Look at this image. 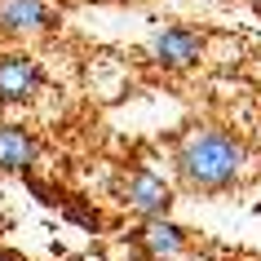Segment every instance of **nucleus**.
<instances>
[{
    "label": "nucleus",
    "instance_id": "obj_1",
    "mask_svg": "<svg viewBox=\"0 0 261 261\" xmlns=\"http://www.w3.org/2000/svg\"><path fill=\"white\" fill-rule=\"evenodd\" d=\"M173 177L191 195H226L248 177V142L226 124H191L173 142Z\"/></svg>",
    "mask_w": 261,
    "mask_h": 261
},
{
    "label": "nucleus",
    "instance_id": "obj_2",
    "mask_svg": "<svg viewBox=\"0 0 261 261\" xmlns=\"http://www.w3.org/2000/svg\"><path fill=\"white\" fill-rule=\"evenodd\" d=\"M115 199H120L133 217H168L177 191H173V181H164L151 164H128L120 177H115Z\"/></svg>",
    "mask_w": 261,
    "mask_h": 261
},
{
    "label": "nucleus",
    "instance_id": "obj_3",
    "mask_svg": "<svg viewBox=\"0 0 261 261\" xmlns=\"http://www.w3.org/2000/svg\"><path fill=\"white\" fill-rule=\"evenodd\" d=\"M208 49V36L191 22H168V27L151 31L146 40V62L160 71H191Z\"/></svg>",
    "mask_w": 261,
    "mask_h": 261
},
{
    "label": "nucleus",
    "instance_id": "obj_4",
    "mask_svg": "<svg viewBox=\"0 0 261 261\" xmlns=\"http://www.w3.org/2000/svg\"><path fill=\"white\" fill-rule=\"evenodd\" d=\"M128 244L146 261H177L191 248V230L173 217H138V226L128 230Z\"/></svg>",
    "mask_w": 261,
    "mask_h": 261
},
{
    "label": "nucleus",
    "instance_id": "obj_5",
    "mask_svg": "<svg viewBox=\"0 0 261 261\" xmlns=\"http://www.w3.org/2000/svg\"><path fill=\"white\" fill-rule=\"evenodd\" d=\"M44 89V67L22 49L0 54V107H22Z\"/></svg>",
    "mask_w": 261,
    "mask_h": 261
},
{
    "label": "nucleus",
    "instance_id": "obj_6",
    "mask_svg": "<svg viewBox=\"0 0 261 261\" xmlns=\"http://www.w3.org/2000/svg\"><path fill=\"white\" fill-rule=\"evenodd\" d=\"M54 27H58L54 0H0V36L27 40V36H44Z\"/></svg>",
    "mask_w": 261,
    "mask_h": 261
},
{
    "label": "nucleus",
    "instance_id": "obj_7",
    "mask_svg": "<svg viewBox=\"0 0 261 261\" xmlns=\"http://www.w3.org/2000/svg\"><path fill=\"white\" fill-rule=\"evenodd\" d=\"M40 160V138L22 124H0V173H22L27 177Z\"/></svg>",
    "mask_w": 261,
    "mask_h": 261
},
{
    "label": "nucleus",
    "instance_id": "obj_8",
    "mask_svg": "<svg viewBox=\"0 0 261 261\" xmlns=\"http://www.w3.org/2000/svg\"><path fill=\"white\" fill-rule=\"evenodd\" d=\"M62 213H67L75 226H84V230H102V217H97V208H84L80 199H62Z\"/></svg>",
    "mask_w": 261,
    "mask_h": 261
},
{
    "label": "nucleus",
    "instance_id": "obj_9",
    "mask_svg": "<svg viewBox=\"0 0 261 261\" xmlns=\"http://www.w3.org/2000/svg\"><path fill=\"white\" fill-rule=\"evenodd\" d=\"M0 261H22V257H18L14 248H0Z\"/></svg>",
    "mask_w": 261,
    "mask_h": 261
},
{
    "label": "nucleus",
    "instance_id": "obj_10",
    "mask_svg": "<svg viewBox=\"0 0 261 261\" xmlns=\"http://www.w3.org/2000/svg\"><path fill=\"white\" fill-rule=\"evenodd\" d=\"M9 230V213H5V208H0V234Z\"/></svg>",
    "mask_w": 261,
    "mask_h": 261
},
{
    "label": "nucleus",
    "instance_id": "obj_11",
    "mask_svg": "<svg viewBox=\"0 0 261 261\" xmlns=\"http://www.w3.org/2000/svg\"><path fill=\"white\" fill-rule=\"evenodd\" d=\"M120 5H138V0H120Z\"/></svg>",
    "mask_w": 261,
    "mask_h": 261
}]
</instances>
